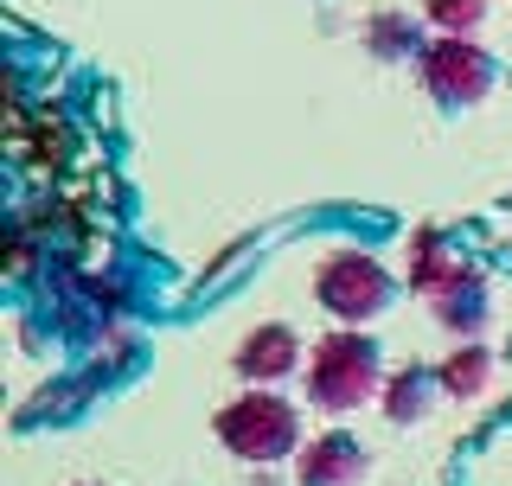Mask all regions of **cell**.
I'll use <instances>...</instances> for the list:
<instances>
[{
    "label": "cell",
    "mask_w": 512,
    "mask_h": 486,
    "mask_svg": "<svg viewBox=\"0 0 512 486\" xmlns=\"http://www.w3.org/2000/svg\"><path fill=\"white\" fill-rule=\"evenodd\" d=\"M301 391L320 416H352L384 397V352L365 327H333L308 346L301 365Z\"/></svg>",
    "instance_id": "6da1fadb"
},
{
    "label": "cell",
    "mask_w": 512,
    "mask_h": 486,
    "mask_svg": "<svg viewBox=\"0 0 512 486\" xmlns=\"http://www.w3.org/2000/svg\"><path fill=\"white\" fill-rule=\"evenodd\" d=\"M308 295H314V307L327 320H340V327H365V320H378L384 307H391L397 275L384 269V256L365 250V243H333V250L314 263Z\"/></svg>",
    "instance_id": "7a4b0ae2"
},
{
    "label": "cell",
    "mask_w": 512,
    "mask_h": 486,
    "mask_svg": "<svg viewBox=\"0 0 512 486\" xmlns=\"http://www.w3.org/2000/svg\"><path fill=\"white\" fill-rule=\"evenodd\" d=\"M212 435H218V448H231L250 467L288 461V455H301V403H288L269 384H250L244 397H231L212 416Z\"/></svg>",
    "instance_id": "3957f363"
},
{
    "label": "cell",
    "mask_w": 512,
    "mask_h": 486,
    "mask_svg": "<svg viewBox=\"0 0 512 486\" xmlns=\"http://www.w3.org/2000/svg\"><path fill=\"white\" fill-rule=\"evenodd\" d=\"M416 77H423V90L436 96L442 109H468V103H480V96L493 90V52L474 45V39L436 32V39L416 52Z\"/></svg>",
    "instance_id": "277c9868"
},
{
    "label": "cell",
    "mask_w": 512,
    "mask_h": 486,
    "mask_svg": "<svg viewBox=\"0 0 512 486\" xmlns=\"http://www.w3.org/2000/svg\"><path fill=\"white\" fill-rule=\"evenodd\" d=\"M301 365H308V346H301V333L288 327V320H256V327L237 339V352H231L237 378L269 384V391H276L282 378H301Z\"/></svg>",
    "instance_id": "5b68a950"
},
{
    "label": "cell",
    "mask_w": 512,
    "mask_h": 486,
    "mask_svg": "<svg viewBox=\"0 0 512 486\" xmlns=\"http://www.w3.org/2000/svg\"><path fill=\"white\" fill-rule=\"evenodd\" d=\"M365 442L352 429H320L301 442V455H295V480L301 486H359L365 474Z\"/></svg>",
    "instance_id": "8992f818"
},
{
    "label": "cell",
    "mask_w": 512,
    "mask_h": 486,
    "mask_svg": "<svg viewBox=\"0 0 512 486\" xmlns=\"http://www.w3.org/2000/svg\"><path fill=\"white\" fill-rule=\"evenodd\" d=\"M429 314H436V327H448V333H480L487 327V275L474 263H455L448 282L429 295Z\"/></svg>",
    "instance_id": "52a82bcc"
},
{
    "label": "cell",
    "mask_w": 512,
    "mask_h": 486,
    "mask_svg": "<svg viewBox=\"0 0 512 486\" xmlns=\"http://www.w3.org/2000/svg\"><path fill=\"white\" fill-rule=\"evenodd\" d=\"M448 269H455V256H448V237L436 231V224H423V231L404 237V275L416 295H436V288L448 282Z\"/></svg>",
    "instance_id": "ba28073f"
},
{
    "label": "cell",
    "mask_w": 512,
    "mask_h": 486,
    "mask_svg": "<svg viewBox=\"0 0 512 486\" xmlns=\"http://www.w3.org/2000/svg\"><path fill=\"white\" fill-rule=\"evenodd\" d=\"M436 384H442L448 397H480V391L493 384V352L474 346V339H468V346H455V352L436 365Z\"/></svg>",
    "instance_id": "9c48e42d"
},
{
    "label": "cell",
    "mask_w": 512,
    "mask_h": 486,
    "mask_svg": "<svg viewBox=\"0 0 512 486\" xmlns=\"http://www.w3.org/2000/svg\"><path fill=\"white\" fill-rule=\"evenodd\" d=\"M359 39H365V52L384 58V64H397V58H416V52H423V45H416V20H410V13H378V20L365 26Z\"/></svg>",
    "instance_id": "30bf717a"
},
{
    "label": "cell",
    "mask_w": 512,
    "mask_h": 486,
    "mask_svg": "<svg viewBox=\"0 0 512 486\" xmlns=\"http://www.w3.org/2000/svg\"><path fill=\"white\" fill-rule=\"evenodd\" d=\"M416 13H423L436 32H448V39H474V26H487L493 0H423Z\"/></svg>",
    "instance_id": "8fae6325"
},
{
    "label": "cell",
    "mask_w": 512,
    "mask_h": 486,
    "mask_svg": "<svg viewBox=\"0 0 512 486\" xmlns=\"http://www.w3.org/2000/svg\"><path fill=\"white\" fill-rule=\"evenodd\" d=\"M384 423H416V416L429 410V378L423 371H397V378H384Z\"/></svg>",
    "instance_id": "7c38bea8"
},
{
    "label": "cell",
    "mask_w": 512,
    "mask_h": 486,
    "mask_svg": "<svg viewBox=\"0 0 512 486\" xmlns=\"http://www.w3.org/2000/svg\"><path fill=\"white\" fill-rule=\"evenodd\" d=\"M7 250H13V275H26V256H32V237H26V224H13V243H7Z\"/></svg>",
    "instance_id": "4fadbf2b"
}]
</instances>
